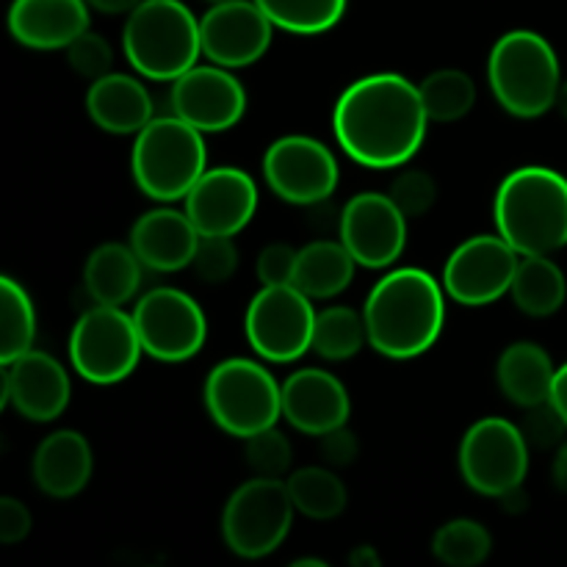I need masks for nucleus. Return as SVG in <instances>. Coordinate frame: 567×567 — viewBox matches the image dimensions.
I'll return each instance as SVG.
<instances>
[{"instance_id": "nucleus-41", "label": "nucleus", "mask_w": 567, "mask_h": 567, "mask_svg": "<svg viewBox=\"0 0 567 567\" xmlns=\"http://www.w3.org/2000/svg\"><path fill=\"white\" fill-rule=\"evenodd\" d=\"M33 518L28 513L25 504L20 498L3 496L0 498V543L6 546H17L31 535Z\"/></svg>"}, {"instance_id": "nucleus-33", "label": "nucleus", "mask_w": 567, "mask_h": 567, "mask_svg": "<svg viewBox=\"0 0 567 567\" xmlns=\"http://www.w3.org/2000/svg\"><path fill=\"white\" fill-rule=\"evenodd\" d=\"M491 551V532L474 518L449 520L432 537V554L446 567H480L487 563Z\"/></svg>"}, {"instance_id": "nucleus-21", "label": "nucleus", "mask_w": 567, "mask_h": 567, "mask_svg": "<svg viewBox=\"0 0 567 567\" xmlns=\"http://www.w3.org/2000/svg\"><path fill=\"white\" fill-rule=\"evenodd\" d=\"M199 238L203 236L192 225L186 210L155 208L136 219L131 230V247L144 264V269L169 275V271L192 266Z\"/></svg>"}, {"instance_id": "nucleus-31", "label": "nucleus", "mask_w": 567, "mask_h": 567, "mask_svg": "<svg viewBox=\"0 0 567 567\" xmlns=\"http://www.w3.org/2000/svg\"><path fill=\"white\" fill-rule=\"evenodd\" d=\"M369 343V330H365V319L358 310L347 308V305H332L316 313V330H313V352L321 354L324 360L341 363V360L354 358Z\"/></svg>"}, {"instance_id": "nucleus-11", "label": "nucleus", "mask_w": 567, "mask_h": 567, "mask_svg": "<svg viewBox=\"0 0 567 567\" xmlns=\"http://www.w3.org/2000/svg\"><path fill=\"white\" fill-rule=\"evenodd\" d=\"M297 286H264L247 305L244 332L255 354L269 363H291L313 349L316 308Z\"/></svg>"}, {"instance_id": "nucleus-35", "label": "nucleus", "mask_w": 567, "mask_h": 567, "mask_svg": "<svg viewBox=\"0 0 567 567\" xmlns=\"http://www.w3.org/2000/svg\"><path fill=\"white\" fill-rule=\"evenodd\" d=\"M244 460L252 468L255 476H266V480H282L291 471L293 449L288 437L282 435L277 426L258 432V435L244 441Z\"/></svg>"}, {"instance_id": "nucleus-49", "label": "nucleus", "mask_w": 567, "mask_h": 567, "mask_svg": "<svg viewBox=\"0 0 567 567\" xmlns=\"http://www.w3.org/2000/svg\"><path fill=\"white\" fill-rule=\"evenodd\" d=\"M208 3H214V6H219V3H230V0H208Z\"/></svg>"}, {"instance_id": "nucleus-19", "label": "nucleus", "mask_w": 567, "mask_h": 567, "mask_svg": "<svg viewBox=\"0 0 567 567\" xmlns=\"http://www.w3.org/2000/svg\"><path fill=\"white\" fill-rule=\"evenodd\" d=\"M3 369V404H11L22 419L48 424L64 413L72 385L66 369L53 354L31 349Z\"/></svg>"}, {"instance_id": "nucleus-2", "label": "nucleus", "mask_w": 567, "mask_h": 567, "mask_svg": "<svg viewBox=\"0 0 567 567\" xmlns=\"http://www.w3.org/2000/svg\"><path fill=\"white\" fill-rule=\"evenodd\" d=\"M363 319L371 349L382 358H419L435 347L446 324L443 286L413 266L391 271L371 288Z\"/></svg>"}, {"instance_id": "nucleus-24", "label": "nucleus", "mask_w": 567, "mask_h": 567, "mask_svg": "<svg viewBox=\"0 0 567 567\" xmlns=\"http://www.w3.org/2000/svg\"><path fill=\"white\" fill-rule=\"evenodd\" d=\"M86 114L100 131L114 136H136L153 122V97L138 78L109 72L89 86Z\"/></svg>"}, {"instance_id": "nucleus-23", "label": "nucleus", "mask_w": 567, "mask_h": 567, "mask_svg": "<svg viewBox=\"0 0 567 567\" xmlns=\"http://www.w3.org/2000/svg\"><path fill=\"white\" fill-rule=\"evenodd\" d=\"M33 482L50 498H72L89 485L94 454L86 437L75 430H59L33 452Z\"/></svg>"}, {"instance_id": "nucleus-25", "label": "nucleus", "mask_w": 567, "mask_h": 567, "mask_svg": "<svg viewBox=\"0 0 567 567\" xmlns=\"http://www.w3.org/2000/svg\"><path fill=\"white\" fill-rule=\"evenodd\" d=\"M554 360L540 343L518 341L498 358L496 380L504 396L518 408L532 410L548 402L554 385Z\"/></svg>"}, {"instance_id": "nucleus-4", "label": "nucleus", "mask_w": 567, "mask_h": 567, "mask_svg": "<svg viewBox=\"0 0 567 567\" xmlns=\"http://www.w3.org/2000/svg\"><path fill=\"white\" fill-rule=\"evenodd\" d=\"M122 50L138 75L175 83L203 55L199 20L181 0H142L127 14Z\"/></svg>"}, {"instance_id": "nucleus-5", "label": "nucleus", "mask_w": 567, "mask_h": 567, "mask_svg": "<svg viewBox=\"0 0 567 567\" xmlns=\"http://www.w3.org/2000/svg\"><path fill=\"white\" fill-rule=\"evenodd\" d=\"M493 97L518 120H537L557 105L563 89L557 50L535 31H509L487 59Z\"/></svg>"}, {"instance_id": "nucleus-17", "label": "nucleus", "mask_w": 567, "mask_h": 567, "mask_svg": "<svg viewBox=\"0 0 567 567\" xmlns=\"http://www.w3.org/2000/svg\"><path fill=\"white\" fill-rule=\"evenodd\" d=\"M271 31L275 25L255 0H230V3L210 6L199 20L203 55L210 64L225 66V70L249 66L266 55L271 44Z\"/></svg>"}, {"instance_id": "nucleus-47", "label": "nucleus", "mask_w": 567, "mask_h": 567, "mask_svg": "<svg viewBox=\"0 0 567 567\" xmlns=\"http://www.w3.org/2000/svg\"><path fill=\"white\" fill-rule=\"evenodd\" d=\"M288 567H330L324 563V559H319V557H302V559H297V563H291Z\"/></svg>"}, {"instance_id": "nucleus-45", "label": "nucleus", "mask_w": 567, "mask_h": 567, "mask_svg": "<svg viewBox=\"0 0 567 567\" xmlns=\"http://www.w3.org/2000/svg\"><path fill=\"white\" fill-rule=\"evenodd\" d=\"M349 565L352 567H380V554H377L371 546H360V548H354L352 557H349Z\"/></svg>"}, {"instance_id": "nucleus-48", "label": "nucleus", "mask_w": 567, "mask_h": 567, "mask_svg": "<svg viewBox=\"0 0 567 567\" xmlns=\"http://www.w3.org/2000/svg\"><path fill=\"white\" fill-rule=\"evenodd\" d=\"M557 109L559 114L567 120V81H563V89H559V97H557Z\"/></svg>"}, {"instance_id": "nucleus-40", "label": "nucleus", "mask_w": 567, "mask_h": 567, "mask_svg": "<svg viewBox=\"0 0 567 567\" xmlns=\"http://www.w3.org/2000/svg\"><path fill=\"white\" fill-rule=\"evenodd\" d=\"M297 255L291 244H269L258 255V280L264 286H291L293 271H297Z\"/></svg>"}, {"instance_id": "nucleus-15", "label": "nucleus", "mask_w": 567, "mask_h": 567, "mask_svg": "<svg viewBox=\"0 0 567 567\" xmlns=\"http://www.w3.org/2000/svg\"><path fill=\"white\" fill-rule=\"evenodd\" d=\"M338 233L358 266L388 269L408 247V216L388 194L363 192L343 205Z\"/></svg>"}, {"instance_id": "nucleus-26", "label": "nucleus", "mask_w": 567, "mask_h": 567, "mask_svg": "<svg viewBox=\"0 0 567 567\" xmlns=\"http://www.w3.org/2000/svg\"><path fill=\"white\" fill-rule=\"evenodd\" d=\"M142 269L144 264L131 244H100L83 266V288L97 305L122 308L136 297L142 286Z\"/></svg>"}, {"instance_id": "nucleus-1", "label": "nucleus", "mask_w": 567, "mask_h": 567, "mask_svg": "<svg viewBox=\"0 0 567 567\" xmlns=\"http://www.w3.org/2000/svg\"><path fill=\"white\" fill-rule=\"evenodd\" d=\"M421 89L396 72H374L343 89L332 109V131L343 153L369 169H399L426 138Z\"/></svg>"}, {"instance_id": "nucleus-20", "label": "nucleus", "mask_w": 567, "mask_h": 567, "mask_svg": "<svg viewBox=\"0 0 567 567\" xmlns=\"http://www.w3.org/2000/svg\"><path fill=\"white\" fill-rule=\"evenodd\" d=\"M349 413V391L330 371L299 369L282 382V419L302 435L321 437L347 426Z\"/></svg>"}, {"instance_id": "nucleus-22", "label": "nucleus", "mask_w": 567, "mask_h": 567, "mask_svg": "<svg viewBox=\"0 0 567 567\" xmlns=\"http://www.w3.org/2000/svg\"><path fill=\"white\" fill-rule=\"evenodd\" d=\"M9 31L31 50H66L89 31L86 0H14Z\"/></svg>"}, {"instance_id": "nucleus-38", "label": "nucleus", "mask_w": 567, "mask_h": 567, "mask_svg": "<svg viewBox=\"0 0 567 567\" xmlns=\"http://www.w3.org/2000/svg\"><path fill=\"white\" fill-rule=\"evenodd\" d=\"M388 197L399 205V210L408 219H415V216L430 214V208L437 199V186L430 172L408 169L393 177L391 188H388Z\"/></svg>"}, {"instance_id": "nucleus-36", "label": "nucleus", "mask_w": 567, "mask_h": 567, "mask_svg": "<svg viewBox=\"0 0 567 567\" xmlns=\"http://www.w3.org/2000/svg\"><path fill=\"white\" fill-rule=\"evenodd\" d=\"M192 269L197 271L199 280L210 282V286L227 282L238 269L236 241L227 236H203L197 252H194Z\"/></svg>"}, {"instance_id": "nucleus-14", "label": "nucleus", "mask_w": 567, "mask_h": 567, "mask_svg": "<svg viewBox=\"0 0 567 567\" xmlns=\"http://www.w3.org/2000/svg\"><path fill=\"white\" fill-rule=\"evenodd\" d=\"M520 255L502 236L465 238L443 266V291L465 308H485L509 293Z\"/></svg>"}, {"instance_id": "nucleus-9", "label": "nucleus", "mask_w": 567, "mask_h": 567, "mask_svg": "<svg viewBox=\"0 0 567 567\" xmlns=\"http://www.w3.org/2000/svg\"><path fill=\"white\" fill-rule=\"evenodd\" d=\"M144 347L133 313L94 305L70 332V363L94 385H116L136 371Z\"/></svg>"}, {"instance_id": "nucleus-34", "label": "nucleus", "mask_w": 567, "mask_h": 567, "mask_svg": "<svg viewBox=\"0 0 567 567\" xmlns=\"http://www.w3.org/2000/svg\"><path fill=\"white\" fill-rule=\"evenodd\" d=\"M271 25L299 37L330 31L347 11V0H255Z\"/></svg>"}, {"instance_id": "nucleus-7", "label": "nucleus", "mask_w": 567, "mask_h": 567, "mask_svg": "<svg viewBox=\"0 0 567 567\" xmlns=\"http://www.w3.org/2000/svg\"><path fill=\"white\" fill-rule=\"evenodd\" d=\"M203 396L210 421L241 441L277 426L282 419V385L266 365L247 358H230L214 365Z\"/></svg>"}, {"instance_id": "nucleus-3", "label": "nucleus", "mask_w": 567, "mask_h": 567, "mask_svg": "<svg viewBox=\"0 0 567 567\" xmlns=\"http://www.w3.org/2000/svg\"><path fill=\"white\" fill-rule=\"evenodd\" d=\"M496 230L520 258L567 247V177L551 166L509 172L493 203Z\"/></svg>"}, {"instance_id": "nucleus-46", "label": "nucleus", "mask_w": 567, "mask_h": 567, "mask_svg": "<svg viewBox=\"0 0 567 567\" xmlns=\"http://www.w3.org/2000/svg\"><path fill=\"white\" fill-rule=\"evenodd\" d=\"M554 485L567 493V441L557 449V460H554Z\"/></svg>"}, {"instance_id": "nucleus-13", "label": "nucleus", "mask_w": 567, "mask_h": 567, "mask_svg": "<svg viewBox=\"0 0 567 567\" xmlns=\"http://www.w3.org/2000/svg\"><path fill=\"white\" fill-rule=\"evenodd\" d=\"M264 177L280 199L313 208L336 194L341 169L324 142L293 133L269 144L264 155Z\"/></svg>"}, {"instance_id": "nucleus-18", "label": "nucleus", "mask_w": 567, "mask_h": 567, "mask_svg": "<svg viewBox=\"0 0 567 567\" xmlns=\"http://www.w3.org/2000/svg\"><path fill=\"white\" fill-rule=\"evenodd\" d=\"M199 236H238L258 210V186L238 166L208 169L186 197L183 208Z\"/></svg>"}, {"instance_id": "nucleus-27", "label": "nucleus", "mask_w": 567, "mask_h": 567, "mask_svg": "<svg viewBox=\"0 0 567 567\" xmlns=\"http://www.w3.org/2000/svg\"><path fill=\"white\" fill-rule=\"evenodd\" d=\"M358 260L352 258L343 241H310L299 249L293 282L305 297L332 299L347 291L354 277Z\"/></svg>"}, {"instance_id": "nucleus-44", "label": "nucleus", "mask_w": 567, "mask_h": 567, "mask_svg": "<svg viewBox=\"0 0 567 567\" xmlns=\"http://www.w3.org/2000/svg\"><path fill=\"white\" fill-rule=\"evenodd\" d=\"M89 9H97L103 14H131L142 0H86Z\"/></svg>"}, {"instance_id": "nucleus-29", "label": "nucleus", "mask_w": 567, "mask_h": 567, "mask_svg": "<svg viewBox=\"0 0 567 567\" xmlns=\"http://www.w3.org/2000/svg\"><path fill=\"white\" fill-rule=\"evenodd\" d=\"M288 493L299 515L310 520H332L347 509V487L332 468L308 465L288 476Z\"/></svg>"}, {"instance_id": "nucleus-42", "label": "nucleus", "mask_w": 567, "mask_h": 567, "mask_svg": "<svg viewBox=\"0 0 567 567\" xmlns=\"http://www.w3.org/2000/svg\"><path fill=\"white\" fill-rule=\"evenodd\" d=\"M321 457L332 465V468H343V465H352L358 460V435L349 432L347 426H338V430L327 432L319 437Z\"/></svg>"}, {"instance_id": "nucleus-39", "label": "nucleus", "mask_w": 567, "mask_h": 567, "mask_svg": "<svg viewBox=\"0 0 567 567\" xmlns=\"http://www.w3.org/2000/svg\"><path fill=\"white\" fill-rule=\"evenodd\" d=\"M526 413L529 415H526L520 432H524V437L529 446H537V449L563 446L567 424L559 419V413L551 408V404L546 402V404H540V408L526 410Z\"/></svg>"}, {"instance_id": "nucleus-32", "label": "nucleus", "mask_w": 567, "mask_h": 567, "mask_svg": "<svg viewBox=\"0 0 567 567\" xmlns=\"http://www.w3.org/2000/svg\"><path fill=\"white\" fill-rule=\"evenodd\" d=\"M419 89L430 122H457L476 105V83L463 70H435Z\"/></svg>"}, {"instance_id": "nucleus-28", "label": "nucleus", "mask_w": 567, "mask_h": 567, "mask_svg": "<svg viewBox=\"0 0 567 567\" xmlns=\"http://www.w3.org/2000/svg\"><path fill=\"white\" fill-rule=\"evenodd\" d=\"M509 293L520 313L546 319L557 313L567 299L565 271L554 264L551 255H526L520 258Z\"/></svg>"}, {"instance_id": "nucleus-10", "label": "nucleus", "mask_w": 567, "mask_h": 567, "mask_svg": "<svg viewBox=\"0 0 567 567\" xmlns=\"http://www.w3.org/2000/svg\"><path fill=\"white\" fill-rule=\"evenodd\" d=\"M460 476L480 496L502 498L524 487L529 471V443L518 424L487 415L468 426L457 454Z\"/></svg>"}, {"instance_id": "nucleus-12", "label": "nucleus", "mask_w": 567, "mask_h": 567, "mask_svg": "<svg viewBox=\"0 0 567 567\" xmlns=\"http://www.w3.org/2000/svg\"><path fill=\"white\" fill-rule=\"evenodd\" d=\"M144 354L161 363H186L208 338V319L194 297L177 288H153L133 308Z\"/></svg>"}, {"instance_id": "nucleus-37", "label": "nucleus", "mask_w": 567, "mask_h": 567, "mask_svg": "<svg viewBox=\"0 0 567 567\" xmlns=\"http://www.w3.org/2000/svg\"><path fill=\"white\" fill-rule=\"evenodd\" d=\"M66 61L86 81H100L103 75L114 72V48L103 33L89 28L66 48Z\"/></svg>"}, {"instance_id": "nucleus-16", "label": "nucleus", "mask_w": 567, "mask_h": 567, "mask_svg": "<svg viewBox=\"0 0 567 567\" xmlns=\"http://www.w3.org/2000/svg\"><path fill=\"white\" fill-rule=\"evenodd\" d=\"M172 114L199 133L230 131L247 114V92L230 70L197 64L172 83Z\"/></svg>"}, {"instance_id": "nucleus-43", "label": "nucleus", "mask_w": 567, "mask_h": 567, "mask_svg": "<svg viewBox=\"0 0 567 567\" xmlns=\"http://www.w3.org/2000/svg\"><path fill=\"white\" fill-rule=\"evenodd\" d=\"M548 404L559 413V419L567 424V363L559 365L557 374H554L551 396H548Z\"/></svg>"}, {"instance_id": "nucleus-30", "label": "nucleus", "mask_w": 567, "mask_h": 567, "mask_svg": "<svg viewBox=\"0 0 567 567\" xmlns=\"http://www.w3.org/2000/svg\"><path fill=\"white\" fill-rule=\"evenodd\" d=\"M37 310L25 288L11 277L0 280V363L9 365L33 349Z\"/></svg>"}, {"instance_id": "nucleus-8", "label": "nucleus", "mask_w": 567, "mask_h": 567, "mask_svg": "<svg viewBox=\"0 0 567 567\" xmlns=\"http://www.w3.org/2000/svg\"><path fill=\"white\" fill-rule=\"evenodd\" d=\"M291 493L282 480L252 476L230 493L221 513V537L241 559H264L286 543L293 526Z\"/></svg>"}, {"instance_id": "nucleus-6", "label": "nucleus", "mask_w": 567, "mask_h": 567, "mask_svg": "<svg viewBox=\"0 0 567 567\" xmlns=\"http://www.w3.org/2000/svg\"><path fill=\"white\" fill-rule=\"evenodd\" d=\"M205 138L181 116H153L136 133L131 153V172L138 192L158 203L186 199L194 183L208 172Z\"/></svg>"}]
</instances>
